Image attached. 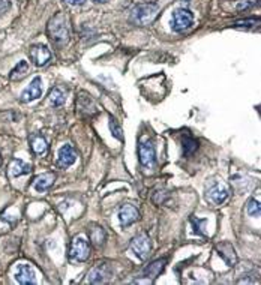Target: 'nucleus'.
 <instances>
[{
	"label": "nucleus",
	"mask_w": 261,
	"mask_h": 285,
	"mask_svg": "<svg viewBox=\"0 0 261 285\" xmlns=\"http://www.w3.org/2000/svg\"><path fill=\"white\" fill-rule=\"evenodd\" d=\"M48 35L50 39L59 45H65L69 41V24L65 14L54 15L48 23Z\"/></svg>",
	"instance_id": "1"
},
{
	"label": "nucleus",
	"mask_w": 261,
	"mask_h": 285,
	"mask_svg": "<svg viewBox=\"0 0 261 285\" xmlns=\"http://www.w3.org/2000/svg\"><path fill=\"white\" fill-rule=\"evenodd\" d=\"M159 6L156 3H143L138 5L131 12V21L137 26H147L156 18Z\"/></svg>",
	"instance_id": "2"
},
{
	"label": "nucleus",
	"mask_w": 261,
	"mask_h": 285,
	"mask_svg": "<svg viewBox=\"0 0 261 285\" xmlns=\"http://www.w3.org/2000/svg\"><path fill=\"white\" fill-rule=\"evenodd\" d=\"M90 255V246L83 237H75L69 248V260L72 263H84Z\"/></svg>",
	"instance_id": "3"
},
{
	"label": "nucleus",
	"mask_w": 261,
	"mask_h": 285,
	"mask_svg": "<svg viewBox=\"0 0 261 285\" xmlns=\"http://www.w3.org/2000/svg\"><path fill=\"white\" fill-rule=\"evenodd\" d=\"M170 24H171V29L174 32L188 30L194 24V14L189 9H177V11L173 12Z\"/></svg>",
	"instance_id": "4"
},
{
	"label": "nucleus",
	"mask_w": 261,
	"mask_h": 285,
	"mask_svg": "<svg viewBox=\"0 0 261 285\" xmlns=\"http://www.w3.org/2000/svg\"><path fill=\"white\" fill-rule=\"evenodd\" d=\"M138 156H140V162L143 167L146 168H152L156 164V153H155V147L152 144V141L147 138H143L138 144Z\"/></svg>",
	"instance_id": "5"
},
{
	"label": "nucleus",
	"mask_w": 261,
	"mask_h": 285,
	"mask_svg": "<svg viewBox=\"0 0 261 285\" xmlns=\"http://www.w3.org/2000/svg\"><path fill=\"white\" fill-rule=\"evenodd\" d=\"M230 197V188L224 183H215L212 185L207 192H206V200L215 206H219L222 203H225Z\"/></svg>",
	"instance_id": "6"
},
{
	"label": "nucleus",
	"mask_w": 261,
	"mask_h": 285,
	"mask_svg": "<svg viewBox=\"0 0 261 285\" xmlns=\"http://www.w3.org/2000/svg\"><path fill=\"white\" fill-rule=\"evenodd\" d=\"M150 249H152L150 239L146 234H140L134 237L131 242V251L140 260H147V257L150 255Z\"/></svg>",
	"instance_id": "7"
},
{
	"label": "nucleus",
	"mask_w": 261,
	"mask_h": 285,
	"mask_svg": "<svg viewBox=\"0 0 261 285\" xmlns=\"http://www.w3.org/2000/svg\"><path fill=\"white\" fill-rule=\"evenodd\" d=\"M15 279L21 285L36 284L38 282L35 269L30 264H26V263H21V264L17 266V269H15Z\"/></svg>",
	"instance_id": "8"
},
{
	"label": "nucleus",
	"mask_w": 261,
	"mask_h": 285,
	"mask_svg": "<svg viewBox=\"0 0 261 285\" xmlns=\"http://www.w3.org/2000/svg\"><path fill=\"white\" fill-rule=\"evenodd\" d=\"M41 95H42V80L41 77H35L32 80V83L21 92V102H32L38 98H41Z\"/></svg>",
	"instance_id": "9"
},
{
	"label": "nucleus",
	"mask_w": 261,
	"mask_h": 285,
	"mask_svg": "<svg viewBox=\"0 0 261 285\" xmlns=\"http://www.w3.org/2000/svg\"><path fill=\"white\" fill-rule=\"evenodd\" d=\"M29 56L36 66H45L51 60V51L45 45H33L29 51Z\"/></svg>",
	"instance_id": "10"
},
{
	"label": "nucleus",
	"mask_w": 261,
	"mask_h": 285,
	"mask_svg": "<svg viewBox=\"0 0 261 285\" xmlns=\"http://www.w3.org/2000/svg\"><path fill=\"white\" fill-rule=\"evenodd\" d=\"M138 216H140L138 209L134 207L132 204H125L123 207H120V210H119V221H120L122 227L132 225L138 219Z\"/></svg>",
	"instance_id": "11"
},
{
	"label": "nucleus",
	"mask_w": 261,
	"mask_h": 285,
	"mask_svg": "<svg viewBox=\"0 0 261 285\" xmlns=\"http://www.w3.org/2000/svg\"><path fill=\"white\" fill-rule=\"evenodd\" d=\"M77 161V153L72 149V146L65 144L63 147H60L59 150V156H57V164L60 168H68L72 164H75Z\"/></svg>",
	"instance_id": "12"
},
{
	"label": "nucleus",
	"mask_w": 261,
	"mask_h": 285,
	"mask_svg": "<svg viewBox=\"0 0 261 285\" xmlns=\"http://www.w3.org/2000/svg\"><path fill=\"white\" fill-rule=\"evenodd\" d=\"M216 252H218V255L225 261L227 266H230V267L236 266V263H237V255H236L234 248H233L231 243H228V242L219 243V245L216 246Z\"/></svg>",
	"instance_id": "13"
},
{
	"label": "nucleus",
	"mask_w": 261,
	"mask_h": 285,
	"mask_svg": "<svg viewBox=\"0 0 261 285\" xmlns=\"http://www.w3.org/2000/svg\"><path fill=\"white\" fill-rule=\"evenodd\" d=\"M30 173H32V167L21 159H14L8 167L9 179H15L18 176H24V174H30Z\"/></svg>",
	"instance_id": "14"
},
{
	"label": "nucleus",
	"mask_w": 261,
	"mask_h": 285,
	"mask_svg": "<svg viewBox=\"0 0 261 285\" xmlns=\"http://www.w3.org/2000/svg\"><path fill=\"white\" fill-rule=\"evenodd\" d=\"M111 276V270L107 264H99L96 267H93L89 273V282L90 284H102L108 281Z\"/></svg>",
	"instance_id": "15"
},
{
	"label": "nucleus",
	"mask_w": 261,
	"mask_h": 285,
	"mask_svg": "<svg viewBox=\"0 0 261 285\" xmlns=\"http://www.w3.org/2000/svg\"><path fill=\"white\" fill-rule=\"evenodd\" d=\"M54 180H56V176L53 173H44V174L38 176L33 182L35 191L36 192H47L53 186Z\"/></svg>",
	"instance_id": "16"
},
{
	"label": "nucleus",
	"mask_w": 261,
	"mask_h": 285,
	"mask_svg": "<svg viewBox=\"0 0 261 285\" xmlns=\"http://www.w3.org/2000/svg\"><path fill=\"white\" fill-rule=\"evenodd\" d=\"M164 267H165V260L164 258L162 260H156V261H153L152 264H149L144 269V275L152 278V279H156V276H159V273L164 270Z\"/></svg>",
	"instance_id": "17"
},
{
	"label": "nucleus",
	"mask_w": 261,
	"mask_h": 285,
	"mask_svg": "<svg viewBox=\"0 0 261 285\" xmlns=\"http://www.w3.org/2000/svg\"><path fill=\"white\" fill-rule=\"evenodd\" d=\"M27 71H29V63L26 60H21L12 71H11V74H9V78L11 80H20L23 78L26 74H27Z\"/></svg>",
	"instance_id": "18"
},
{
	"label": "nucleus",
	"mask_w": 261,
	"mask_h": 285,
	"mask_svg": "<svg viewBox=\"0 0 261 285\" xmlns=\"http://www.w3.org/2000/svg\"><path fill=\"white\" fill-rule=\"evenodd\" d=\"M65 101H66V96H65L63 90L59 89V87H54L51 90V93H50V102H51V105L54 108H59V107H62L65 104Z\"/></svg>",
	"instance_id": "19"
},
{
	"label": "nucleus",
	"mask_w": 261,
	"mask_h": 285,
	"mask_svg": "<svg viewBox=\"0 0 261 285\" xmlns=\"http://www.w3.org/2000/svg\"><path fill=\"white\" fill-rule=\"evenodd\" d=\"M90 239L95 243V246H102L105 240V233L101 227H93L90 230Z\"/></svg>",
	"instance_id": "20"
},
{
	"label": "nucleus",
	"mask_w": 261,
	"mask_h": 285,
	"mask_svg": "<svg viewBox=\"0 0 261 285\" xmlns=\"http://www.w3.org/2000/svg\"><path fill=\"white\" fill-rule=\"evenodd\" d=\"M32 150L36 153V155H44L47 152V141L44 137L41 135H36L33 140H32Z\"/></svg>",
	"instance_id": "21"
},
{
	"label": "nucleus",
	"mask_w": 261,
	"mask_h": 285,
	"mask_svg": "<svg viewBox=\"0 0 261 285\" xmlns=\"http://www.w3.org/2000/svg\"><path fill=\"white\" fill-rule=\"evenodd\" d=\"M198 147V142L197 140L191 138V137H186L183 140V155L185 156H189V155H192Z\"/></svg>",
	"instance_id": "22"
},
{
	"label": "nucleus",
	"mask_w": 261,
	"mask_h": 285,
	"mask_svg": "<svg viewBox=\"0 0 261 285\" xmlns=\"http://www.w3.org/2000/svg\"><path fill=\"white\" fill-rule=\"evenodd\" d=\"M246 210H248V215H249V216H252V218H258V216H260V213H261V206H260V201H258V200H255V198H251V200L248 201V207H246Z\"/></svg>",
	"instance_id": "23"
},
{
	"label": "nucleus",
	"mask_w": 261,
	"mask_h": 285,
	"mask_svg": "<svg viewBox=\"0 0 261 285\" xmlns=\"http://www.w3.org/2000/svg\"><path fill=\"white\" fill-rule=\"evenodd\" d=\"M110 131H111V134H113V137H116L117 140H120V141H123V135H122V128H120V125L117 123V120L114 117H110Z\"/></svg>",
	"instance_id": "24"
},
{
	"label": "nucleus",
	"mask_w": 261,
	"mask_h": 285,
	"mask_svg": "<svg viewBox=\"0 0 261 285\" xmlns=\"http://www.w3.org/2000/svg\"><path fill=\"white\" fill-rule=\"evenodd\" d=\"M260 20L258 18H251V20H242V21H237L236 23V27H251V26H254L255 23H258Z\"/></svg>",
	"instance_id": "25"
},
{
	"label": "nucleus",
	"mask_w": 261,
	"mask_h": 285,
	"mask_svg": "<svg viewBox=\"0 0 261 285\" xmlns=\"http://www.w3.org/2000/svg\"><path fill=\"white\" fill-rule=\"evenodd\" d=\"M66 3H69V5H72V6H78V5H83L86 0H65Z\"/></svg>",
	"instance_id": "26"
},
{
	"label": "nucleus",
	"mask_w": 261,
	"mask_h": 285,
	"mask_svg": "<svg viewBox=\"0 0 261 285\" xmlns=\"http://www.w3.org/2000/svg\"><path fill=\"white\" fill-rule=\"evenodd\" d=\"M95 2H98V3H105V2H108V0H95Z\"/></svg>",
	"instance_id": "27"
},
{
	"label": "nucleus",
	"mask_w": 261,
	"mask_h": 285,
	"mask_svg": "<svg viewBox=\"0 0 261 285\" xmlns=\"http://www.w3.org/2000/svg\"><path fill=\"white\" fill-rule=\"evenodd\" d=\"M0 162H2V159H0Z\"/></svg>",
	"instance_id": "28"
}]
</instances>
